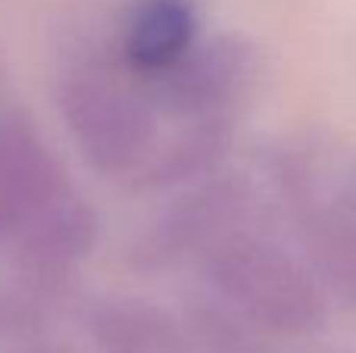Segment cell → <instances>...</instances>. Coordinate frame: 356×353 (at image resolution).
Returning <instances> with one entry per match:
<instances>
[{"label":"cell","mask_w":356,"mask_h":353,"mask_svg":"<svg viewBox=\"0 0 356 353\" xmlns=\"http://www.w3.org/2000/svg\"><path fill=\"white\" fill-rule=\"evenodd\" d=\"M69 188L66 169L25 113H0V247H10Z\"/></svg>","instance_id":"cell-7"},{"label":"cell","mask_w":356,"mask_h":353,"mask_svg":"<svg viewBox=\"0 0 356 353\" xmlns=\"http://www.w3.org/2000/svg\"><path fill=\"white\" fill-rule=\"evenodd\" d=\"M3 353H79V350H72L69 344H56V341H38V338H25V341H19L16 347L3 350Z\"/></svg>","instance_id":"cell-13"},{"label":"cell","mask_w":356,"mask_h":353,"mask_svg":"<svg viewBox=\"0 0 356 353\" xmlns=\"http://www.w3.org/2000/svg\"><path fill=\"white\" fill-rule=\"evenodd\" d=\"M47 322V297L35 291L0 294V341L38 338Z\"/></svg>","instance_id":"cell-12"},{"label":"cell","mask_w":356,"mask_h":353,"mask_svg":"<svg viewBox=\"0 0 356 353\" xmlns=\"http://www.w3.org/2000/svg\"><path fill=\"white\" fill-rule=\"evenodd\" d=\"M238 122L241 119L232 116L169 122L172 129L163 131L156 147L125 188L135 194H172L216 175L234 147Z\"/></svg>","instance_id":"cell-8"},{"label":"cell","mask_w":356,"mask_h":353,"mask_svg":"<svg viewBox=\"0 0 356 353\" xmlns=\"http://www.w3.org/2000/svg\"><path fill=\"white\" fill-rule=\"evenodd\" d=\"M197 285L225 300L269 338H309L328 322V288L303 256L250 225L216 244L194 266Z\"/></svg>","instance_id":"cell-3"},{"label":"cell","mask_w":356,"mask_h":353,"mask_svg":"<svg viewBox=\"0 0 356 353\" xmlns=\"http://www.w3.org/2000/svg\"><path fill=\"white\" fill-rule=\"evenodd\" d=\"M191 353H263L266 338L225 300L197 285L178 313Z\"/></svg>","instance_id":"cell-11"},{"label":"cell","mask_w":356,"mask_h":353,"mask_svg":"<svg viewBox=\"0 0 356 353\" xmlns=\"http://www.w3.org/2000/svg\"><path fill=\"white\" fill-rule=\"evenodd\" d=\"M257 213V185L241 172H225L172 191L125 247V266L138 275H169L194 269L216 244L247 229Z\"/></svg>","instance_id":"cell-4"},{"label":"cell","mask_w":356,"mask_h":353,"mask_svg":"<svg viewBox=\"0 0 356 353\" xmlns=\"http://www.w3.org/2000/svg\"><path fill=\"white\" fill-rule=\"evenodd\" d=\"M94 353H191L178 313L138 294H104L81 313Z\"/></svg>","instance_id":"cell-9"},{"label":"cell","mask_w":356,"mask_h":353,"mask_svg":"<svg viewBox=\"0 0 356 353\" xmlns=\"http://www.w3.org/2000/svg\"><path fill=\"white\" fill-rule=\"evenodd\" d=\"M200 38L197 0H138L119 41V60L150 81L172 69Z\"/></svg>","instance_id":"cell-10"},{"label":"cell","mask_w":356,"mask_h":353,"mask_svg":"<svg viewBox=\"0 0 356 353\" xmlns=\"http://www.w3.org/2000/svg\"><path fill=\"white\" fill-rule=\"evenodd\" d=\"M56 110L79 156L100 179L129 185L163 135V116L119 56H75L56 79Z\"/></svg>","instance_id":"cell-2"},{"label":"cell","mask_w":356,"mask_h":353,"mask_svg":"<svg viewBox=\"0 0 356 353\" xmlns=\"http://www.w3.org/2000/svg\"><path fill=\"white\" fill-rule=\"evenodd\" d=\"M100 244V216L94 204L72 185L10 244L13 263L25 288L54 300L72 288L81 266Z\"/></svg>","instance_id":"cell-6"},{"label":"cell","mask_w":356,"mask_h":353,"mask_svg":"<svg viewBox=\"0 0 356 353\" xmlns=\"http://www.w3.org/2000/svg\"><path fill=\"white\" fill-rule=\"evenodd\" d=\"M300 353H344V350H300Z\"/></svg>","instance_id":"cell-15"},{"label":"cell","mask_w":356,"mask_h":353,"mask_svg":"<svg viewBox=\"0 0 356 353\" xmlns=\"http://www.w3.org/2000/svg\"><path fill=\"white\" fill-rule=\"evenodd\" d=\"M341 297H344L347 304H350L353 310H356V275H353V281H350V285H347L344 291H341Z\"/></svg>","instance_id":"cell-14"},{"label":"cell","mask_w":356,"mask_h":353,"mask_svg":"<svg viewBox=\"0 0 356 353\" xmlns=\"http://www.w3.org/2000/svg\"><path fill=\"white\" fill-rule=\"evenodd\" d=\"M259 79L263 54L257 41L241 31H219L213 38H197L172 69L147 81V91L163 122L241 119Z\"/></svg>","instance_id":"cell-5"},{"label":"cell","mask_w":356,"mask_h":353,"mask_svg":"<svg viewBox=\"0 0 356 353\" xmlns=\"http://www.w3.org/2000/svg\"><path fill=\"white\" fill-rule=\"evenodd\" d=\"M0 91H3V69H0Z\"/></svg>","instance_id":"cell-16"},{"label":"cell","mask_w":356,"mask_h":353,"mask_svg":"<svg viewBox=\"0 0 356 353\" xmlns=\"http://www.w3.org/2000/svg\"><path fill=\"white\" fill-rule=\"evenodd\" d=\"M266 185L328 291L356 275V144L325 131L278 138L263 156Z\"/></svg>","instance_id":"cell-1"}]
</instances>
